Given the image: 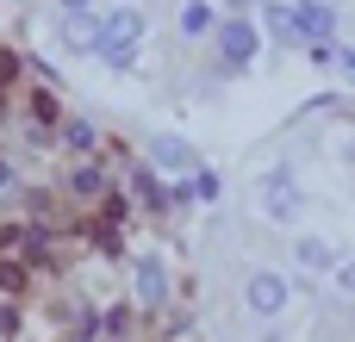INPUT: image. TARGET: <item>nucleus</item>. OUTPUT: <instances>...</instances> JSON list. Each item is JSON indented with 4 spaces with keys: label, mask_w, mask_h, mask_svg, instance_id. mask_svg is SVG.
<instances>
[{
    "label": "nucleus",
    "mask_w": 355,
    "mask_h": 342,
    "mask_svg": "<svg viewBox=\"0 0 355 342\" xmlns=\"http://www.w3.org/2000/svg\"><path fill=\"white\" fill-rule=\"evenodd\" d=\"M137 37H144V12L137 6H112L106 25H94V44H100V56L112 69H131L137 62Z\"/></svg>",
    "instance_id": "nucleus-1"
},
{
    "label": "nucleus",
    "mask_w": 355,
    "mask_h": 342,
    "mask_svg": "<svg viewBox=\"0 0 355 342\" xmlns=\"http://www.w3.org/2000/svg\"><path fill=\"white\" fill-rule=\"evenodd\" d=\"M287 31H300V37H312V44H318V37H331V31H337V12H331L324 0H300V6L287 12Z\"/></svg>",
    "instance_id": "nucleus-2"
},
{
    "label": "nucleus",
    "mask_w": 355,
    "mask_h": 342,
    "mask_svg": "<svg viewBox=\"0 0 355 342\" xmlns=\"http://www.w3.org/2000/svg\"><path fill=\"white\" fill-rule=\"evenodd\" d=\"M218 56H225L231 69H243V62L256 56V25H243V19H231V25L218 31Z\"/></svg>",
    "instance_id": "nucleus-3"
},
{
    "label": "nucleus",
    "mask_w": 355,
    "mask_h": 342,
    "mask_svg": "<svg viewBox=\"0 0 355 342\" xmlns=\"http://www.w3.org/2000/svg\"><path fill=\"white\" fill-rule=\"evenodd\" d=\"M281 305H287V280H281V274H256V280H250V312L275 318Z\"/></svg>",
    "instance_id": "nucleus-4"
},
{
    "label": "nucleus",
    "mask_w": 355,
    "mask_h": 342,
    "mask_svg": "<svg viewBox=\"0 0 355 342\" xmlns=\"http://www.w3.org/2000/svg\"><path fill=\"white\" fill-rule=\"evenodd\" d=\"M150 156H156V168H193V150H187L181 137H156Z\"/></svg>",
    "instance_id": "nucleus-5"
},
{
    "label": "nucleus",
    "mask_w": 355,
    "mask_h": 342,
    "mask_svg": "<svg viewBox=\"0 0 355 342\" xmlns=\"http://www.w3.org/2000/svg\"><path fill=\"white\" fill-rule=\"evenodd\" d=\"M162 293H168L162 262H144V268H137V299H144V305H162Z\"/></svg>",
    "instance_id": "nucleus-6"
},
{
    "label": "nucleus",
    "mask_w": 355,
    "mask_h": 342,
    "mask_svg": "<svg viewBox=\"0 0 355 342\" xmlns=\"http://www.w3.org/2000/svg\"><path fill=\"white\" fill-rule=\"evenodd\" d=\"M268 212H275V218H293V212H300V193H293V181H287V174H275V181H268Z\"/></svg>",
    "instance_id": "nucleus-7"
},
{
    "label": "nucleus",
    "mask_w": 355,
    "mask_h": 342,
    "mask_svg": "<svg viewBox=\"0 0 355 342\" xmlns=\"http://www.w3.org/2000/svg\"><path fill=\"white\" fill-rule=\"evenodd\" d=\"M212 25H218V19H212L206 0H187V6H181V31H187V37H206Z\"/></svg>",
    "instance_id": "nucleus-8"
},
{
    "label": "nucleus",
    "mask_w": 355,
    "mask_h": 342,
    "mask_svg": "<svg viewBox=\"0 0 355 342\" xmlns=\"http://www.w3.org/2000/svg\"><path fill=\"white\" fill-rule=\"evenodd\" d=\"M187 193H193V199H206V206H212V199H218V193H225V181H218V174H212V168H206V174H193V181H187Z\"/></svg>",
    "instance_id": "nucleus-9"
},
{
    "label": "nucleus",
    "mask_w": 355,
    "mask_h": 342,
    "mask_svg": "<svg viewBox=\"0 0 355 342\" xmlns=\"http://www.w3.org/2000/svg\"><path fill=\"white\" fill-rule=\"evenodd\" d=\"M62 37H69V50H94V25H87V19H69Z\"/></svg>",
    "instance_id": "nucleus-10"
},
{
    "label": "nucleus",
    "mask_w": 355,
    "mask_h": 342,
    "mask_svg": "<svg viewBox=\"0 0 355 342\" xmlns=\"http://www.w3.org/2000/svg\"><path fill=\"white\" fill-rule=\"evenodd\" d=\"M300 262H306V268H324L331 249H324V243H300Z\"/></svg>",
    "instance_id": "nucleus-11"
},
{
    "label": "nucleus",
    "mask_w": 355,
    "mask_h": 342,
    "mask_svg": "<svg viewBox=\"0 0 355 342\" xmlns=\"http://www.w3.org/2000/svg\"><path fill=\"white\" fill-rule=\"evenodd\" d=\"M69 143H75V150H94L100 137H94V125H69Z\"/></svg>",
    "instance_id": "nucleus-12"
},
{
    "label": "nucleus",
    "mask_w": 355,
    "mask_h": 342,
    "mask_svg": "<svg viewBox=\"0 0 355 342\" xmlns=\"http://www.w3.org/2000/svg\"><path fill=\"white\" fill-rule=\"evenodd\" d=\"M62 6H69V12H75V19H81V12H87V6H94V0H62Z\"/></svg>",
    "instance_id": "nucleus-13"
}]
</instances>
